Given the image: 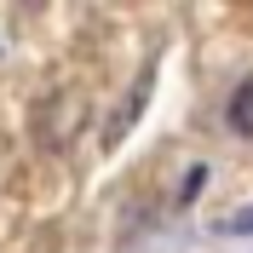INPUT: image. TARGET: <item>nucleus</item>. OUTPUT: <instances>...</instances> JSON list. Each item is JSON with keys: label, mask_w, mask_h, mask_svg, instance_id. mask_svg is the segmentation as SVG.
Here are the masks:
<instances>
[{"label": "nucleus", "mask_w": 253, "mask_h": 253, "mask_svg": "<svg viewBox=\"0 0 253 253\" xmlns=\"http://www.w3.org/2000/svg\"><path fill=\"white\" fill-rule=\"evenodd\" d=\"M224 230H230V236H253V207L230 213V219H224Z\"/></svg>", "instance_id": "nucleus-2"}, {"label": "nucleus", "mask_w": 253, "mask_h": 253, "mask_svg": "<svg viewBox=\"0 0 253 253\" xmlns=\"http://www.w3.org/2000/svg\"><path fill=\"white\" fill-rule=\"evenodd\" d=\"M224 121H230V132L253 138V81H242L236 92H230V104H224Z\"/></svg>", "instance_id": "nucleus-1"}]
</instances>
